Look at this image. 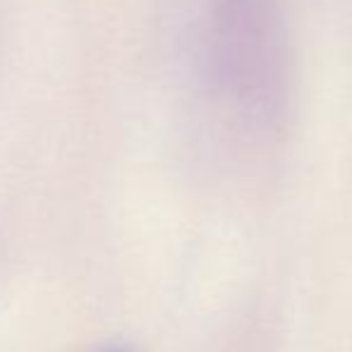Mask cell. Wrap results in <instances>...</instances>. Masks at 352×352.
Instances as JSON below:
<instances>
[{
  "instance_id": "obj_1",
  "label": "cell",
  "mask_w": 352,
  "mask_h": 352,
  "mask_svg": "<svg viewBox=\"0 0 352 352\" xmlns=\"http://www.w3.org/2000/svg\"><path fill=\"white\" fill-rule=\"evenodd\" d=\"M211 63L223 91L254 116H276L287 96V51L276 0H211Z\"/></svg>"
},
{
  "instance_id": "obj_2",
  "label": "cell",
  "mask_w": 352,
  "mask_h": 352,
  "mask_svg": "<svg viewBox=\"0 0 352 352\" xmlns=\"http://www.w3.org/2000/svg\"><path fill=\"white\" fill-rule=\"evenodd\" d=\"M103 352H127V350H122V348H113V350H103Z\"/></svg>"
}]
</instances>
